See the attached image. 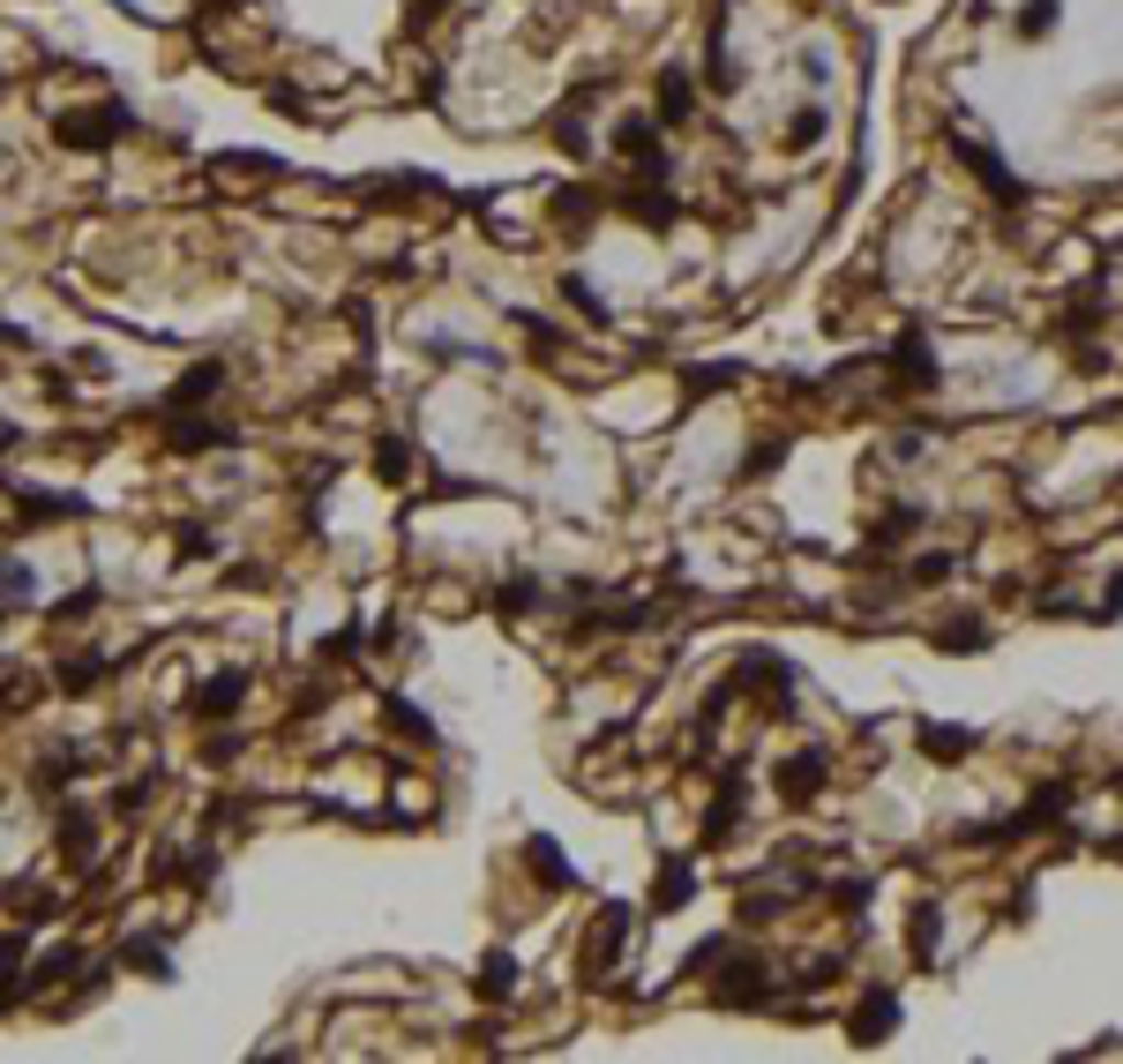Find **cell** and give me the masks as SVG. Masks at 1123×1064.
Returning a JSON list of instances; mask_svg holds the SVG:
<instances>
[{
    "instance_id": "6da1fadb",
    "label": "cell",
    "mask_w": 1123,
    "mask_h": 1064,
    "mask_svg": "<svg viewBox=\"0 0 1123 1064\" xmlns=\"http://www.w3.org/2000/svg\"><path fill=\"white\" fill-rule=\"evenodd\" d=\"M1019 31H1026V38H1048V31H1056V0H1026Z\"/></svg>"
},
{
    "instance_id": "7a4b0ae2",
    "label": "cell",
    "mask_w": 1123,
    "mask_h": 1064,
    "mask_svg": "<svg viewBox=\"0 0 1123 1064\" xmlns=\"http://www.w3.org/2000/svg\"><path fill=\"white\" fill-rule=\"evenodd\" d=\"M929 750H936V758H966V750H974V735H929Z\"/></svg>"
}]
</instances>
